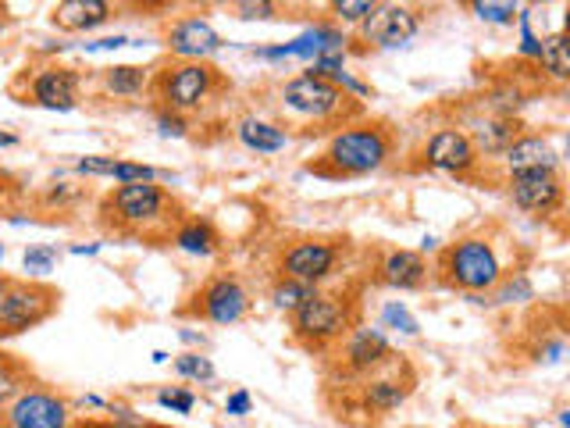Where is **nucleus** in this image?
Instances as JSON below:
<instances>
[{"label": "nucleus", "mask_w": 570, "mask_h": 428, "mask_svg": "<svg viewBox=\"0 0 570 428\" xmlns=\"http://www.w3.org/2000/svg\"><path fill=\"white\" fill-rule=\"evenodd\" d=\"M171 211H175V204L157 182H129V186H118L114 193H107L104 200L107 225L118 232L154 236L157 229H171V222H175Z\"/></svg>", "instance_id": "1"}, {"label": "nucleus", "mask_w": 570, "mask_h": 428, "mask_svg": "<svg viewBox=\"0 0 570 428\" xmlns=\"http://www.w3.org/2000/svg\"><path fill=\"white\" fill-rule=\"evenodd\" d=\"M439 275L449 289H460L464 297H489L496 282L503 279V264L489 239L467 236L442 250Z\"/></svg>", "instance_id": "2"}, {"label": "nucleus", "mask_w": 570, "mask_h": 428, "mask_svg": "<svg viewBox=\"0 0 570 428\" xmlns=\"http://www.w3.org/2000/svg\"><path fill=\"white\" fill-rule=\"evenodd\" d=\"M392 157V136L382 125H346L328 140L321 175H367L378 172Z\"/></svg>", "instance_id": "3"}, {"label": "nucleus", "mask_w": 570, "mask_h": 428, "mask_svg": "<svg viewBox=\"0 0 570 428\" xmlns=\"http://www.w3.org/2000/svg\"><path fill=\"white\" fill-rule=\"evenodd\" d=\"M353 329V311L350 300L335 297V293H321L314 289L307 300L293 311V339L310 350H325L335 339L350 336Z\"/></svg>", "instance_id": "4"}, {"label": "nucleus", "mask_w": 570, "mask_h": 428, "mask_svg": "<svg viewBox=\"0 0 570 428\" xmlns=\"http://www.w3.org/2000/svg\"><path fill=\"white\" fill-rule=\"evenodd\" d=\"M157 97L164 100V111L186 115V111H200L218 90V72L207 61H175L157 72L154 83Z\"/></svg>", "instance_id": "5"}, {"label": "nucleus", "mask_w": 570, "mask_h": 428, "mask_svg": "<svg viewBox=\"0 0 570 428\" xmlns=\"http://www.w3.org/2000/svg\"><path fill=\"white\" fill-rule=\"evenodd\" d=\"M57 293L43 282H11L0 300V336H18L54 314Z\"/></svg>", "instance_id": "6"}, {"label": "nucleus", "mask_w": 570, "mask_h": 428, "mask_svg": "<svg viewBox=\"0 0 570 428\" xmlns=\"http://www.w3.org/2000/svg\"><path fill=\"white\" fill-rule=\"evenodd\" d=\"M339 254H342L339 243H332V239H300V243H293L282 254L278 272H282V279H293L318 289L321 282L335 275Z\"/></svg>", "instance_id": "7"}, {"label": "nucleus", "mask_w": 570, "mask_h": 428, "mask_svg": "<svg viewBox=\"0 0 570 428\" xmlns=\"http://www.w3.org/2000/svg\"><path fill=\"white\" fill-rule=\"evenodd\" d=\"M346 100H353L350 93H342L335 83L318 79L310 72L296 75V79H289L282 86V107H289V111H296L303 118H332L346 107Z\"/></svg>", "instance_id": "8"}, {"label": "nucleus", "mask_w": 570, "mask_h": 428, "mask_svg": "<svg viewBox=\"0 0 570 428\" xmlns=\"http://www.w3.org/2000/svg\"><path fill=\"white\" fill-rule=\"evenodd\" d=\"M506 193H510L513 207H521L538 218H549L563 207V179L553 168L542 172H513L506 179Z\"/></svg>", "instance_id": "9"}, {"label": "nucleus", "mask_w": 570, "mask_h": 428, "mask_svg": "<svg viewBox=\"0 0 570 428\" xmlns=\"http://www.w3.org/2000/svg\"><path fill=\"white\" fill-rule=\"evenodd\" d=\"M193 311L200 314V318L214 321V325H236V321H243L246 311H250V293H246L243 282L232 279V275H218V279H211L196 293Z\"/></svg>", "instance_id": "10"}, {"label": "nucleus", "mask_w": 570, "mask_h": 428, "mask_svg": "<svg viewBox=\"0 0 570 428\" xmlns=\"http://www.w3.org/2000/svg\"><path fill=\"white\" fill-rule=\"evenodd\" d=\"M417 29H421V11L417 8H410V4H378L364 22V40L382 50H392L414 40Z\"/></svg>", "instance_id": "11"}, {"label": "nucleus", "mask_w": 570, "mask_h": 428, "mask_svg": "<svg viewBox=\"0 0 570 428\" xmlns=\"http://www.w3.org/2000/svg\"><path fill=\"white\" fill-rule=\"evenodd\" d=\"M79 86L82 79L75 68L47 65L29 79L25 104L47 107V111H75V107H79Z\"/></svg>", "instance_id": "12"}, {"label": "nucleus", "mask_w": 570, "mask_h": 428, "mask_svg": "<svg viewBox=\"0 0 570 428\" xmlns=\"http://www.w3.org/2000/svg\"><path fill=\"white\" fill-rule=\"evenodd\" d=\"M421 161L432 172H446V175H467L478 165V150H474L471 136L460 129H439L435 136H428L421 150Z\"/></svg>", "instance_id": "13"}, {"label": "nucleus", "mask_w": 570, "mask_h": 428, "mask_svg": "<svg viewBox=\"0 0 570 428\" xmlns=\"http://www.w3.org/2000/svg\"><path fill=\"white\" fill-rule=\"evenodd\" d=\"M8 421L11 428H65L68 404L47 389H25L11 400Z\"/></svg>", "instance_id": "14"}, {"label": "nucleus", "mask_w": 570, "mask_h": 428, "mask_svg": "<svg viewBox=\"0 0 570 428\" xmlns=\"http://www.w3.org/2000/svg\"><path fill=\"white\" fill-rule=\"evenodd\" d=\"M168 47H171V54L182 61H204V58H211V54H218V50L225 47V40H221L218 29H214L207 18L189 15L171 25Z\"/></svg>", "instance_id": "15"}, {"label": "nucleus", "mask_w": 570, "mask_h": 428, "mask_svg": "<svg viewBox=\"0 0 570 428\" xmlns=\"http://www.w3.org/2000/svg\"><path fill=\"white\" fill-rule=\"evenodd\" d=\"M339 47H342L339 29H332V25H314V29L300 33L296 40L278 43V47H261V50H253V54L261 61H285V58L314 61L318 54H325V50H339Z\"/></svg>", "instance_id": "16"}, {"label": "nucleus", "mask_w": 570, "mask_h": 428, "mask_svg": "<svg viewBox=\"0 0 570 428\" xmlns=\"http://www.w3.org/2000/svg\"><path fill=\"white\" fill-rule=\"evenodd\" d=\"M392 357V343L382 329H350L346 346H342V364L350 371H375L382 364H389Z\"/></svg>", "instance_id": "17"}, {"label": "nucleus", "mask_w": 570, "mask_h": 428, "mask_svg": "<svg viewBox=\"0 0 570 428\" xmlns=\"http://www.w3.org/2000/svg\"><path fill=\"white\" fill-rule=\"evenodd\" d=\"M506 172H542V168H560V150L546 140V136H517L510 147L503 150Z\"/></svg>", "instance_id": "18"}, {"label": "nucleus", "mask_w": 570, "mask_h": 428, "mask_svg": "<svg viewBox=\"0 0 570 428\" xmlns=\"http://www.w3.org/2000/svg\"><path fill=\"white\" fill-rule=\"evenodd\" d=\"M382 282L392 289H421L428 282V261L417 250H389L378 264Z\"/></svg>", "instance_id": "19"}, {"label": "nucleus", "mask_w": 570, "mask_h": 428, "mask_svg": "<svg viewBox=\"0 0 570 428\" xmlns=\"http://www.w3.org/2000/svg\"><path fill=\"white\" fill-rule=\"evenodd\" d=\"M50 18L65 33H93L111 18V4H104V0H61Z\"/></svg>", "instance_id": "20"}, {"label": "nucleus", "mask_w": 570, "mask_h": 428, "mask_svg": "<svg viewBox=\"0 0 570 428\" xmlns=\"http://www.w3.org/2000/svg\"><path fill=\"white\" fill-rule=\"evenodd\" d=\"M236 136L246 150L253 154H278V150L289 147V132L275 122H264V118H239L236 125Z\"/></svg>", "instance_id": "21"}, {"label": "nucleus", "mask_w": 570, "mask_h": 428, "mask_svg": "<svg viewBox=\"0 0 570 428\" xmlns=\"http://www.w3.org/2000/svg\"><path fill=\"white\" fill-rule=\"evenodd\" d=\"M171 243L182 250V254H193V257H214L221 247V236L214 232L211 222L204 218H186V222L175 225L171 232Z\"/></svg>", "instance_id": "22"}, {"label": "nucleus", "mask_w": 570, "mask_h": 428, "mask_svg": "<svg viewBox=\"0 0 570 428\" xmlns=\"http://www.w3.org/2000/svg\"><path fill=\"white\" fill-rule=\"evenodd\" d=\"M521 136V122L517 118H503V115H492L474 129L471 143L478 154H489V157H503V150L510 147L513 140Z\"/></svg>", "instance_id": "23"}, {"label": "nucleus", "mask_w": 570, "mask_h": 428, "mask_svg": "<svg viewBox=\"0 0 570 428\" xmlns=\"http://www.w3.org/2000/svg\"><path fill=\"white\" fill-rule=\"evenodd\" d=\"M407 396H410V386H403V382L396 379H371L364 386V404L367 411H375V414L396 411V407L407 404Z\"/></svg>", "instance_id": "24"}, {"label": "nucleus", "mask_w": 570, "mask_h": 428, "mask_svg": "<svg viewBox=\"0 0 570 428\" xmlns=\"http://www.w3.org/2000/svg\"><path fill=\"white\" fill-rule=\"evenodd\" d=\"M538 61H542V68L549 72V79L567 83L570 79V40H567V33L546 36L542 47H538Z\"/></svg>", "instance_id": "25"}, {"label": "nucleus", "mask_w": 570, "mask_h": 428, "mask_svg": "<svg viewBox=\"0 0 570 428\" xmlns=\"http://www.w3.org/2000/svg\"><path fill=\"white\" fill-rule=\"evenodd\" d=\"M528 300H535V286H531V279L524 272H513L496 282V289L485 297V304L506 307V304H528Z\"/></svg>", "instance_id": "26"}, {"label": "nucleus", "mask_w": 570, "mask_h": 428, "mask_svg": "<svg viewBox=\"0 0 570 428\" xmlns=\"http://www.w3.org/2000/svg\"><path fill=\"white\" fill-rule=\"evenodd\" d=\"M147 86V68L139 65H114L104 68V90L114 97H139Z\"/></svg>", "instance_id": "27"}, {"label": "nucleus", "mask_w": 570, "mask_h": 428, "mask_svg": "<svg viewBox=\"0 0 570 428\" xmlns=\"http://www.w3.org/2000/svg\"><path fill=\"white\" fill-rule=\"evenodd\" d=\"M171 371L179 375V379H186V382H214V364H211V357H204V354H182V357H175V364H171Z\"/></svg>", "instance_id": "28"}, {"label": "nucleus", "mask_w": 570, "mask_h": 428, "mask_svg": "<svg viewBox=\"0 0 570 428\" xmlns=\"http://www.w3.org/2000/svg\"><path fill=\"white\" fill-rule=\"evenodd\" d=\"M310 293H314V286H303V282H293V279H278L275 286H271V304H275L278 311L293 314Z\"/></svg>", "instance_id": "29"}, {"label": "nucleus", "mask_w": 570, "mask_h": 428, "mask_svg": "<svg viewBox=\"0 0 570 428\" xmlns=\"http://www.w3.org/2000/svg\"><path fill=\"white\" fill-rule=\"evenodd\" d=\"M61 261V250L54 247V243H36V247H29L22 254V264L25 272L33 275V279H40V275L54 272V264Z\"/></svg>", "instance_id": "30"}, {"label": "nucleus", "mask_w": 570, "mask_h": 428, "mask_svg": "<svg viewBox=\"0 0 570 428\" xmlns=\"http://www.w3.org/2000/svg\"><path fill=\"white\" fill-rule=\"evenodd\" d=\"M382 329L403 332V336H417V332H421V325H417V318L407 311V307L399 304V300H392V304L382 307Z\"/></svg>", "instance_id": "31"}, {"label": "nucleus", "mask_w": 570, "mask_h": 428, "mask_svg": "<svg viewBox=\"0 0 570 428\" xmlns=\"http://www.w3.org/2000/svg\"><path fill=\"white\" fill-rule=\"evenodd\" d=\"M111 179L118 182V186H129V182H157L161 179V172L157 168H150V165H139V161H114V172H111Z\"/></svg>", "instance_id": "32"}, {"label": "nucleus", "mask_w": 570, "mask_h": 428, "mask_svg": "<svg viewBox=\"0 0 570 428\" xmlns=\"http://www.w3.org/2000/svg\"><path fill=\"white\" fill-rule=\"evenodd\" d=\"M375 8H378L375 0H335L332 4L335 18H342V22H350V25H364Z\"/></svg>", "instance_id": "33"}, {"label": "nucleus", "mask_w": 570, "mask_h": 428, "mask_svg": "<svg viewBox=\"0 0 570 428\" xmlns=\"http://www.w3.org/2000/svg\"><path fill=\"white\" fill-rule=\"evenodd\" d=\"M471 11L481 22H492V25H510L513 18H517V4H492V0H474Z\"/></svg>", "instance_id": "34"}, {"label": "nucleus", "mask_w": 570, "mask_h": 428, "mask_svg": "<svg viewBox=\"0 0 570 428\" xmlns=\"http://www.w3.org/2000/svg\"><path fill=\"white\" fill-rule=\"evenodd\" d=\"M157 404H161L164 411H171V414H189L196 407V396L189 393V389L171 386V389H161V393H157Z\"/></svg>", "instance_id": "35"}, {"label": "nucleus", "mask_w": 570, "mask_h": 428, "mask_svg": "<svg viewBox=\"0 0 570 428\" xmlns=\"http://www.w3.org/2000/svg\"><path fill=\"white\" fill-rule=\"evenodd\" d=\"M114 161H118V157H107V154L79 157V161H75V172H79V175H90V179H111Z\"/></svg>", "instance_id": "36"}, {"label": "nucleus", "mask_w": 570, "mask_h": 428, "mask_svg": "<svg viewBox=\"0 0 570 428\" xmlns=\"http://www.w3.org/2000/svg\"><path fill=\"white\" fill-rule=\"evenodd\" d=\"M236 18H243V22H268V18L278 15L275 4H268V0H243V4H236Z\"/></svg>", "instance_id": "37"}, {"label": "nucleus", "mask_w": 570, "mask_h": 428, "mask_svg": "<svg viewBox=\"0 0 570 428\" xmlns=\"http://www.w3.org/2000/svg\"><path fill=\"white\" fill-rule=\"evenodd\" d=\"M517 25H521V54L524 58H538L542 40H538L535 29H531V11L528 8H517Z\"/></svg>", "instance_id": "38"}, {"label": "nucleus", "mask_w": 570, "mask_h": 428, "mask_svg": "<svg viewBox=\"0 0 570 428\" xmlns=\"http://www.w3.org/2000/svg\"><path fill=\"white\" fill-rule=\"evenodd\" d=\"M157 132L171 136V140H182V136H189V122L182 115H175V111H161L157 115Z\"/></svg>", "instance_id": "39"}, {"label": "nucleus", "mask_w": 570, "mask_h": 428, "mask_svg": "<svg viewBox=\"0 0 570 428\" xmlns=\"http://www.w3.org/2000/svg\"><path fill=\"white\" fill-rule=\"evenodd\" d=\"M250 407H253V400H250V393H246V389H236V393H228L225 411L232 414V418H246V414H250Z\"/></svg>", "instance_id": "40"}, {"label": "nucleus", "mask_w": 570, "mask_h": 428, "mask_svg": "<svg viewBox=\"0 0 570 428\" xmlns=\"http://www.w3.org/2000/svg\"><path fill=\"white\" fill-rule=\"evenodd\" d=\"M11 396H18V379L11 368H0V404H8Z\"/></svg>", "instance_id": "41"}, {"label": "nucleus", "mask_w": 570, "mask_h": 428, "mask_svg": "<svg viewBox=\"0 0 570 428\" xmlns=\"http://www.w3.org/2000/svg\"><path fill=\"white\" fill-rule=\"evenodd\" d=\"M563 357V339L556 336V339H549V343H542L538 346V361H546V364H556Z\"/></svg>", "instance_id": "42"}, {"label": "nucleus", "mask_w": 570, "mask_h": 428, "mask_svg": "<svg viewBox=\"0 0 570 428\" xmlns=\"http://www.w3.org/2000/svg\"><path fill=\"white\" fill-rule=\"evenodd\" d=\"M86 50H118V47H132L129 36H104V40H93V43H82Z\"/></svg>", "instance_id": "43"}, {"label": "nucleus", "mask_w": 570, "mask_h": 428, "mask_svg": "<svg viewBox=\"0 0 570 428\" xmlns=\"http://www.w3.org/2000/svg\"><path fill=\"white\" fill-rule=\"evenodd\" d=\"M72 200H79V190H75V186H65V182L47 193V204H72Z\"/></svg>", "instance_id": "44"}, {"label": "nucleus", "mask_w": 570, "mask_h": 428, "mask_svg": "<svg viewBox=\"0 0 570 428\" xmlns=\"http://www.w3.org/2000/svg\"><path fill=\"white\" fill-rule=\"evenodd\" d=\"M72 254L75 257H97L100 254V243H75Z\"/></svg>", "instance_id": "45"}, {"label": "nucleus", "mask_w": 570, "mask_h": 428, "mask_svg": "<svg viewBox=\"0 0 570 428\" xmlns=\"http://www.w3.org/2000/svg\"><path fill=\"white\" fill-rule=\"evenodd\" d=\"M8 147H18V136L8 129H0V150H8Z\"/></svg>", "instance_id": "46"}, {"label": "nucleus", "mask_w": 570, "mask_h": 428, "mask_svg": "<svg viewBox=\"0 0 570 428\" xmlns=\"http://www.w3.org/2000/svg\"><path fill=\"white\" fill-rule=\"evenodd\" d=\"M182 339H186V343H204V336L193 332V329H182Z\"/></svg>", "instance_id": "47"}, {"label": "nucleus", "mask_w": 570, "mask_h": 428, "mask_svg": "<svg viewBox=\"0 0 570 428\" xmlns=\"http://www.w3.org/2000/svg\"><path fill=\"white\" fill-rule=\"evenodd\" d=\"M150 361H154V364H168V354H164V350H154V354H150Z\"/></svg>", "instance_id": "48"}, {"label": "nucleus", "mask_w": 570, "mask_h": 428, "mask_svg": "<svg viewBox=\"0 0 570 428\" xmlns=\"http://www.w3.org/2000/svg\"><path fill=\"white\" fill-rule=\"evenodd\" d=\"M435 247H439V239H435V236H424L421 250H435Z\"/></svg>", "instance_id": "49"}, {"label": "nucleus", "mask_w": 570, "mask_h": 428, "mask_svg": "<svg viewBox=\"0 0 570 428\" xmlns=\"http://www.w3.org/2000/svg\"><path fill=\"white\" fill-rule=\"evenodd\" d=\"M8 286H11V279H8V275H0V300H4V293H8Z\"/></svg>", "instance_id": "50"}, {"label": "nucleus", "mask_w": 570, "mask_h": 428, "mask_svg": "<svg viewBox=\"0 0 570 428\" xmlns=\"http://www.w3.org/2000/svg\"><path fill=\"white\" fill-rule=\"evenodd\" d=\"M4 193H8V175L0 172V197H4Z\"/></svg>", "instance_id": "51"}, {"label": "nucleus", "mask_w": 570, "mask_h": 428, "mask_svg": "<svg viewBox=\"0 0 570 428\" xmlns=\"http://www.w3.org/2000/svg\"><path fill=\"white\" fill-rule=\"evenodd\" d=\"M4 33H8V22H4V18H0V40H4Z\"/></svg>", "instance_id": "52"}, {"label": "nucleus", "mask_w": 570, "mask_h": 428, "mask_svg": "<svg viewBox=\"0 0 570 428\" xmlns=\"http://www.w3.org/2000/svg\"><path fill=\"white\" fill-rule=\"evenodd\" d=\"M4 254H8V250H4V243H0V261H4Z\"/></svg>", "instance_id": "53"}, {"label": "nucleus", "mask_w": 570, "mask_h": 428, "mask_svg": "<svg viewBox=\"0 0 570 428\" xmlns=\"http://www.w3.org/2000/svg\"><path fill=\"white\" fill-rule=\"evenodd\" d=\"M460 428H481V425H460Z\"/></svg>", "instance_id": "54"}]
</instances>
